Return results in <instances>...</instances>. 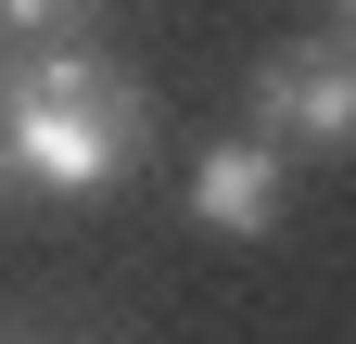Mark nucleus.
I'll list each match as a JSON object with an SVG mask.
<instances>
[{"mask_svg": "<svg viewBox=\"0 0 356 344\" xmlns=\"http://www.w3.org/2000/svg\"><path fill=\"white\" fill-rule=\"evenodd\" d=\"M140 141H153L140 90H127L115 64H89V52L51 38V52L0 90V204H13V191L89 204V191H115L127 166H140Z\"/></svg>", "mask_w": 356, "mask_h": 344, "instance_id": "1", "label": "nucleus"}, {"mask_svg": "<svg viewBox=\"0 0 356 344\" xmlns=\"http://www.w3.org/2000/svg\"><path fill=\"white\" fill-rule=\"evenodd\" d=\"M254 127L267 141L356 153V38H293V52L254 77Z\"/></svg>", "mask_w": 356, "mask_h": 344, "instance_id": "2", "label": "nucleus"}, {"mask_svg": "<svg viewBox=\"0 0 356 344\" xmlns=\"http://www.w3.org/2000/svg\"><path fill=\"white\" fill-rule=\"evenodd\" d=\"M191 217L216 230V242H267L280 230V141H216L204 166H191Z\"/></svg>", "mask_w": 356, "mask_h": 344, "instance_id": "3", "label": "nucleus"}, {"mask_svg": "<svg viewBox=\"0 0 356 344\" xmlns=\"http://www.w3.org/2000/svg\"><path fill=\"white\" fill-rule=\"evenodd\" d=\"M89 13H102V0H0L13 38H64V26H89Z\"/></svg>", "mask_w": 356, "mask_h": 344, "instance_id": "4", "label": "nucleus"}, {"mask_svg": "<svg viewBox=\"0 0 356 344\" xmlns=\"http://www.w3.org/2000/svg\"><path fill=\"white\" fill-rule=\"evenodd\" d=\"M343 26H356V0H343Z\"/></svg>", "mask_w": 356, "mask_h": 344, "instance_id": "5", "label": "nucleus"}]
</instances>
